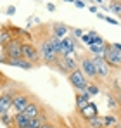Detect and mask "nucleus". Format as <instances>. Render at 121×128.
Segmentation results:
<instances>
[{
  "mask_svg": "<svg viewBox=\"0 0 121 128\" xmlns=\"http://www.w3.org/2000/svg\"><path fill=\"white\" fill-rule=\"evenodd\" d=\"M38 54H40L42 64H47V66H52V64L59 59V54L54 50L52 43L48 40V35L40 38V42H38Z\"/></svg>",
  "mask_w": 121,
  "mask_h": 128,
  "instance_id": "nucleus-1",
  "label": "nucleus"
},
{
  "mask_svg": "<svg viewBox=\"0 0 121 128\" xmlns=\"http://www.w3.org/2000/svg\"><path fill=\"white\" fill-rule=\"evenodd\" d=\"M78 68L81 69V73L90 80V82H95L99 83V78H97V69H95V64H94V57L90 52H85L78 56Z\"/></svg>",
  "mask_w": 121,
  "mask_h": 128,
  "instance_id": "nucleus-2",
  "label": "nucleus"
},
{
  "mask_svg": "<svg viewBox=\"0 0 121 128\" xmlns=\"http://www.w3.org/2000/svg\"><path fill=\"white\" fill-rule=\"evenodd\" d=\"M21 47H22V40L19 36H12L7 43H4V54L9 59H21L22 57V52H21Z\"/></svg>",
  "mask_w": 121,
  "mask_h": 128,
  "instance_id": "nucleus-3",
  "label": "nucleus"
},
{
  "mask_svg": "<svg viewBox=\"0 0 121 128\" xmlns=\"http://www.w3.org/2000/svg\"><path fill=\"white\" fill-rule=\"evenodd\" d=\"M102 57L106 59V62L109 64L111 68H114V69H121V50L112 48L111 43L106 42L104 52H102Z\"/></svg>",
  "mask_w": 121,
  "mask_h": 128,
  "instance_id": "nucleus-4",
  "label": "nucleus"
},
{
  "mask_svg": "<svg viewBox=\"0 0 121 128\" xmlns=\"http://www.w3.org/2000/svg\"><path fill=\"white\" fill-rule=\"evenodd\" d=\"M94 57V64H95V69H97V78H99V83L106 82L112 76V68L106 62V59L100 56H92Z\"/></svg>",
  "mask_w": 121,
  "mask_h": 128,
  "instance_id": "nucleus-5",
  "label": "nucleus"
},
{
  "mask_svg": "<svg viewBox=\"0 0 121 128\" xmlns=\"http://www.w3.org/2000/svg\"><path fill=\"white\" fill-rule=\"evenodd\" d=\"M21 52H22V59H26L28 62H31L33 66L36 64H42L40 54H38V47L33 45L30 42H22V47H21Z\"/></svg>",
  "mask_w": 121,
  "mask_h": 128,
  "instance_id": "nucleus-6",
  "label": "nucleus"
},
{
  "mask_svg": "<svg viewBox=\"0 0 121 128\" xmlns=\"http://www.w3.org/2000/svg\"><path fill=\"white\" fill-rule=\"evenodd\" d=\"M68 82L71 83V86L76 90V92H81V90H85L86 85H88V78L81 73V69H74V71H71V73H68Z\"/></svg>",
  "mask_w": 121,
  "mask_h": 128,
  "instance_id": "nucleus-7",
  "label": "nucleus"
},
{
  "mask_svg": "<svg viewBox=\"0 0 121 128\" xmlns=\"http://www.w3.org/2000/svg\"><path fill=\"white\" fill-rule=\"evenodd\" d=\"M31 99H33L31 94H28L24 90H16V94L12 97V107L10 109H14V112H22V109L30 104Z\"/></svg>",
  "mask_w": 121,
  "mask_h": 128,
  "instance_id": "nucleus-8",
  "label": "nucleus"
},
{
  "mask_svg": "<svg viewBox=\"0 0 121 128\" xmlns=\"http://www.w3.org/2000/svg\"><path fill=\"white\" fill-rule=\"evenodd\" d=\"M16 94V88H5L0 92V112H5L12 107V97Z\"/></svg>",
  "mask_w": 121,
  "mask_h": 128,
  "instance_id": "nucleus-9",
  "label": "nucleus"
},
{
  "mask_svg": "<svg viewBox=\"0 0 121 128\" xmlns=\"http://www.w3.org/2000/svg\"><path fill=\"white\" fill-rule=\"evenodd\" d=\"M42 112H43V106H42L40 102L33 100V99L30 100V104H28V106L22 109V114H24V116H28L30 120H31V118H36V116H40Z\"/></svg>",
  "mask_w": 121,
  "mask_h": 128,
  "instance_id": "nucleus-10",
  "label": "nucleus"
},
{
  "mask_svg": "<svg viewBox=\"0 0 121 128\" xmlns=\"http://www.w3.org/2000/svg\"><path fill=\"white\" fill-rule=\"evenodd\" d=\"M78 114H80L85 121L90 120V118H94V116H97V114H99V111H97V104H94V102L90 100L86 106H83L81 109H78Z\"/></svg>",
  "mask_w": 121,
  "mask_h": 128,
  "instance_id": "nucleus-11",
  "label": "nucleus"
},
{
  "mask_svg": "<svg viewBox=\"0 0 121 128\" xmlns=\"http://www.w3.org/2000/svg\"><path fill=\"white\" fill-rule=\"evenodd\" d=\"M12 120H14L12 128H26V126H30V118L24 116L22 112H14Z\"/></svg>",
  "mask_w": 121,
  "mask_h": 128,
  "instance_id": "nucleus-12",
  "label": "nucleus"
},
{
  "mask_svg": "<svg viewBox=\"0 0 121 128\" xmlns=\"http://www.w3.org/2000/svg\"><path fill=\"white\" fill-rule=\"evenodd\" d=\"M68 31H69V28H68L64 22H54V24H52V33H54L56 36H59V38H64V36L68 35Z\"/></svg>",
  "mask_w": 121,
  "mask_h": 128,
  "instance_id": "nucleus-13",
  "label": "nucleus"
},
{
  "mask_svg": "<svg viewBox=\"0 0 121 128\" xmlns=\"http://www.w3.org/2000/svg\"><path fill=\"white\" fill-rule=\"evenodd\" d=\"M88 102H90V95H88L85 90L76 92V109H81L83 106H86Z\"/></svg>",
  "mask_w": 121,
  "mask_h": 128,
  "instance_id": "nucleus-14",
  "label": "nucleus"
},
{
  "mask_svg": "<svg viewBox=\"0 0 121 128\" xmlns=\"http://www.w3.org/2000/svg\"><path fill=\"white\" fill-rule=\"evenodd\" d=\"M86 128H106V123H104V118L102 116H94L90 120H86Z\"/></svg>",
  "mask_w": 121,
  "mask_h": 128,
  "instance_id": "nucleus-15",
  "label": "nucleus"
},
{
  "mask_svg": "<svg viewBox=\"0 0 121 128\" xmlns=\"http://www.w3.org/2000/svg\"><path fill=\"white\" fill-rule=\"evenodd\" d=\"M7 64H9V66H18L21 69H33V64L28 62V61L22 59V57H21V59H9Z\"/></svg>",
  "mask_w": 121,
  "mask_h": 128,
  "instance_id": "nucleus-16",
  "label": "nucleus"
},
{
  "mask_svg": "<svg viewBox=\"0 0 121 128\" xmlns=\"http://www.w3.org/2000/svg\"><path fill=\"white\" fill-rule=\"evenodd\" d=\"M47 120H48V118L45 116V111H43L40 116H36V118H31V120H30V126H31V128H40L42 123H43V121H47Z\"/></svg>",
  "mask_w": 121,
  "mask_h": 128,
  "instance_id": "nucleus-17",
  "label": "nucleus"
},
{
  "mask_svg": "<svg viewBox=\"0 0 121 128\" xmlns=\"http://www.w3.org/2000/svg\"><path fill=\"white\" fill-rule=\"evenodd\" d=\"M109 10L121 18V0H111L109 2Z\"/></svg>",
  "mask_w": 121,
  "mask_h": 128,
  "instance_id": "nucleus-18",
  "label": "nucleus"
},
{
  "mask_svg": "<svg viewBox=\"0 0 121 128\" xmlns=\"http://www.w3.org/2000/svg\"><path fill=\"white\" fill-rule=\"evenodd\" d=\"M88 36H90L92 43H97V45H104V43H106V40L102 38V36L97 33V31H95V30H90V31H88Z\"/></svg>",
  "mask_w": 121,
  "mask_h": 128,
  "instance_id": "nucleus-19",
  "label": "nucleus"
},
{
  "mask_svg": "<svg viewBox=\"0 0 121 128\" xmlns=\"http://www.w3.org/2000/svg\"><path fill=\"white\" fill-rule=\"evenodd\" d=\"M85 92L90 95V97H94V95H97L99 92H100V88H99V83H92V82H88V85H86V88H85Z\"/></svg>",
  "mask_w": 121,
  "mask_h": 128,
  "instance_id": "nucleus-20",
  "label": "nucleus"
},
{
  "mask_svg": "<svg viewBox=\"0 0 121 128\" xmlns=\"http://www.w3.org/2000/svg\"><path fill=\"white\" fill-rule=\"evenodd\" d=\"M104 118V123H106V128H114L116 123H118V118L114 114H107V116H102Z\"/></svg>",
  "mask_w": 121,
  "mask_h": 128,
  "instance_id": "nucleus-21",
  "label": "nucleus"
},
{
  "mask_svg": "<svg viewBox=\"0 0 121 128\" xmlns=\"http://www.w3.org/2000/svg\"><path fill=\"white\" fill-rule=\"evenodd\" d=\"M107 104H109V109H111L112 112L120 111V106H118V102H116V99H114V94H112V92H111V94H107Z\"/></svg>",
  "mask_w": 121,
  "mask_h": 128,
  "instance_id": "nucleus-22",
  "label": "nucleus"
},
{
  "mask_svg": "<svg viewBox=\"0 0 121 128\" xmlns=\"http://www.w3.org/2000/svg\"><path fill=\"white\" fill-rule=\"evenodd\" d=\"M48 40H50V43H52L54 50H56L57 54H60V38L59 36H56L54 33H50V35H48Z\"/></svg>",
  "mask_w": 121,
  "mask_h": 128,
  "instance_id": "nucleus-23",
  "label": "nucleus"
},
{
  "mask_svg": "<svg viewBox=\"0 0 121 128\" xmlns=\"http://www.w3.org/2000/svg\"><path fill=\"white\" fill-rule=\"evenodd\" d=\"M12 38V33H10V28H5V30H0V43H7Z\"/></svg>",
  "mask_w": 121,
  "mask_h": 128,
  "instance_id": "nucleus-24",
  "label": "nucleus"
},
{
  "mask_svg": "<svg viewBox=\"0 0 121 128\" xmlns=\"http://www.w3.org/2000/svg\"><path fill=\"white\" fill-rule=\"evenodd\" d=\"M0 121H2L4 125H7V126H12V125H14V120H12V116L9 114V111L0 112Z\"/></svg>",
  "mask_w": 121,
  "mask_h": 128,
  "instance_id": "nucleus-25",
  "label": "nucleus"
},
{
  "mask_svg": "<svg viewBox=\"0 0 121 128\" xmlns=\"http://www.w3.org/2000/svg\"><path fill=\"white\" fill-rule=\"evenodd\" d=\"M111 80V92H118V90H121V78L120 76H111L109 78Z\"/></svg>",
  "mask_w": 121,
  "mask_h": 128,
  "instance_id": "nucleus-26",
  "label": "nucleus"
},
{
  "mask_svg": "<svg viewBox=\"0 0 121 128\" xmlns=\"http://www.w3.org/2000/svg\"><path fill=\"white\" fill-rule=\"evenodd\" d=\"M40 128H57V125H56L54 121L47 120V121H43V123H42V126H40Z\"/></svg>",
  "mask_w": 121,
  "mask_h": 128,
  "instance_id": "nucleus-27",
  "label": "nucleus"
},
{
  "mask_svg": "<svg viewBox=\"0 0 121 128\" xmlns=\"http://www.w3.org/2000/svg\"><path fill=\"white\" fill-rule=\"evenodd\" d=\"M80 40H81L83 43H85V45H90V43H92V40H90V36H88V33H83Z\"/></svg>",
  "mask_w": 121,
  "mask_h": 128,
  "instance_id": "nucleus-28",
  "label": "nucleus"
},
{
  "mask_svg": "<svg viewBox=\"0 0 121 128\" xmlns=\"http://www.w3.org/2000/svg\"><path fill=\"white\" fill-rule=\"evenodd\" d=\"M104 21L109 22V24H114V26H118V24H120L118 19H112V18H109V16H104Z\"/></svg>",
  "mask_w": 121,
  "mask_h": 128,
  "instance_id": "nucleus-29",
  "label": "nucleus"
},
{
  "mask_svg": "<svg viewBox=\"0 0 121 128\" xmlns=\"http://www.w3.org/2000/svg\"><path fill=\"white\" fill-rule=\"evenodd\" d=\"M112 94H114V99H116V102H118V106H120V109H121V90L112 92Z\"/></svg>",
  "mask_w": 121,
  "mask_h": 128,
  "instance_id": "nucleus-30",
  "label": "nucleus"
},
{
  "mask_svg": "<svg viewBox=\"0 0 121 128\" xmlns=\"http://www.w3.org/2000/svg\"><path fill=\"white\" fill-rule=\"evenodd\" d=\"M81 35H83V31H81L80 28H73V36L74 38H81Z\"/></svg>",
  "mask_w": 121,
  "mask_h": 128,
  "instance_id": "nucleus-31",
  "label": "nucleus"
},
{
  "mask_svg": "<svg viewBox=\"0 0 121 128\" xmlns=\"http://www.w3.org/2000/svg\"><path fill=\"white\" fill-rule=\"evenodd\" d=\"M73 4H74L78 9H85V7H86V5H85V0H74Z\"/></svg>",
  "mask_w": 121,
  "mask_h": 128,
  "instance_id": "nucleus-32",
  "label": "nucleus"
},
{
  "mask_svg": "<svg viewBox=\"0 0 121 128\" xmlns=\"http://www.w3.org/2000/svg\"><path fill=\"white\" fill-rule=\"evenodd\" d=\"M7 14H9V16H14V14H16V7H14V5H9V7H7Z\"/></svg>",
  "mask_w": 121,
  "mask_h": 128,
  "instance_id": "nucleus-33",
  "label": "nucleus"
},
{
  "mask_svg": "<svg viewBox=\"0 0 121 128\" xmlns=\"http://www.w3.org/2000/svg\"><path fill=\"white\" fill-rule=\"evenodd\" d=\"M88 10H90L92 14H97V12H99V9H97L95 5H90V7H88Z\"/></svg>",
  "mask_w": 121,
  "mask_h": 128,
  "instance_id": "nucleus-34",
  "label": "nucleus"
},
{
  "mask_svg": "<svg viewBox=\"0 0 121 128\" xmlns=\"http://www.w3.org/2000/svg\"><path fill=\"white\" fill-rule=\"evenodd\" d=\"M47 9H48L50 12H54V10H56V5H54V4H47Z\"/></svg>",
  "mask_w": 121,
  "mask_h": 128,
  "instance_id": "nucleus-35",
  "label": "nucleus"
},
{
  "mask_svg": "<svg viewBox=\"0 0 121 128\" xmlns=\"http://www.w3.org/2000/svg\"><path fill=\"white\" fill-rule=\"evenodd\" d=\"M111 47L116 48V50H121V43H111Z\"/></svg>",
  "mask_w": 121,
  "mask_h": 128,
  "instance_id": "nucleus-36",
  "label": "nucleus"
},
{
  "mask_svg": "<svg viewBox=\"0 0 121 128\" xmlns=\"http://www.w3.org/2000/svg\"><path fill=\"white\" fill-rule=\"evenodd\" d=\"M95 2H97L99 5H102V4H104V0H95Z\"/></svg>",
  "mask_w": 121,
  "mask_h": 128,
  "instance_id": "nucleus-37",
  "label": "nucleus"
},
{
  "mask_svg": "<svg viewBox=\"0 0 121 128\" xmlns=\"http://www.w3.org/2000/svg\"><path fill=\"white\" fill-rule=\"evenodd\" d=\"M114 128H121V125H120V121H118V123H116V126Z\"/></svg>",
  "mask_w": 121,
  "mask_h": 128,
  "instance_id": "nucleus-38",
  "label": "nucleus"
},
{
  "mask_svg": "<svg viewBox=\"0 0 121 128\" xmlns=\"http://www.w3.org/2000/svg\"><path fill=\"white\" fill-rule=\"evenodd\" d=\"M64 2H74V0H64Z\"/></svg>",
  "mask_w": 121,
  "mask_h": 128,
  "instance_id": "nucleus-39",
  "label": "nucleus"
},
{
  "mask_svg": "<svg viewBox=\"0 0 121 128\" xmlns=\"http://www.w3.org/2000/svg\"><path fill=\"white\" fill-rule=\"evenodd\" d=\"M57 128H66V126H57Z\"/></svg>",
  "mask_w": 121,
  "mask_h": 128,
  "instance_id": "nucleus-40",
  "label": "nucleus"
},
{
  "mask_svg": "<svg viewBox=\"0 0 121 128\" xmlns=\"http://www.w3.org/2000/svg\"><path fill=\"white\" fill-rule=\"evenodd\" d=\"M26 128H31V126H26Z\"/></svg>",
  "mask_w": 121,
  "mask_h": 128,
  "instance_id": "nucleus-41",
  "label": "nucleus"
},
{
  "mask_svg": "<svg viewBox=\"0 0 121 128\" xmlns=\"http://www.w3.org/2000/svg\"><path fill=\"white\" fill-rule=\"evenodd\" d=\"M88 2H92V0H88Z\"/></svg>",
  "mask_w": 121,
  "mask_h": 128,
  "instance_id": "nucleus-42",
  "label": "nucleus"
},
{
  "mask_svg": "<svg viewBox=\"0 0 121 128\" xmlns=\"http://www.w3.org/2000/svg\"><path fill=\"white\" fill-rule=\"evenodd\" d=\"M0 92H2V90H0Z\"/></svg>",
  "mask_w": 121,
  "mask_h": 128,
  "instance_id": "nucleus-43",
  "label": "nucleus"
}]
</instances>
